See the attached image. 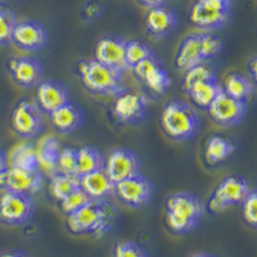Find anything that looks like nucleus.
<instances>
[{"label": "nucleus", "mask_w": 257, "mask_h": 257, "mask_svg": "<svg viewBox=\"0 0 257 257\" xmlns=\"http://www.w3.org/2000/svg\"><path fill=\"white\" fill-rule=\"evenodd\" d=\"M35 148L40 173H47L49 176L54 175L57 173V160L61 151L58 141L53 137H45Z\"/></svg>", "instance_id": "nucleus-23"}, {"label": "nucleus", "mask_w": 257, "mask_h": 257, "mask_svg": "<svg viewBox=\"0 0 257 257\" xmlns=\"http://www.w3.org/2000/svg\"><path fill=\"white\" fill-rule=\"evenodd\" d=\"M190 257H217L212 253H208V252H196V253H193Z\"/></svg>", "instance_id": "nucleus-44"}, {"label": "nucleus", "mask_w": 257, "mask_h": 257, "mask_svg": "<svg viewBox=\"0 0 257 257\" xmlns=\"http://www.w3.org/2000/svg\"><path fill=\"white\" fill-rule=\"evenodd\" d=\"M113 257H148L144 247L133 240H120L113 249Z\"/></svg>", "instance_id": "nucleus-36"}, {"label": "nucleus", "mask_w": 257, "mask_h": 257, "mask_svg": "<svg viewBox=\"0 0 257 257\" xmlns=\"http://www.w3.org/2000/svg\"><path fill=\"white\" fill-rule=\"evenodd\" d=\"M104 171L114 184L141 174V160L127 148H114L104 161Z\"/></svg>", "instance_id": "nucleus-12"}, {"label": "nucleus", "mask_w": 257, "mask_h": 257, "mask_svg": "<svg viewBox=\"0 0 257 257\" xmlns=\"http://www.w3.org/2000/svg\"><path fill=\"white\" fill-rule=\"evenodd\" d=\"M9 166L24 170H39L38 155L35 146L31 143H24L16 147L8 160Z\"/></svg>", "instance_id": "nucleus-28"}, {"label": "nucleus", "mask_w": 257, "mask_h": 257, "mask_svg": "<svg viewBox=\"0 0 257 257\" xmlns=\"http://www.w3.org/2000/svg\"><path fill=\"white\" fill-rule=\"evenodd\" d=\"M17 24V16L9 7L0 4V45L12 43L13 30Z\"/></svg>", "instance_id": "nucleus-32"}, {"label": "nucleus", "mask_w": 257, "mask_h": 257, "mask_svg": "<svg viewBox=\"0 0 257 257\" xmlns=\"http://www.w3.org/2000/svg\"><path fill=\"white\" fill-rule=\"evenodd\" d=\"M114 208L105 201H90L76 212L67 215V228L72 234H103L112 224Z\"/></svg>", "instance_id": "nucleus-4"}, {"label": "nucleus", "mask_w": 257, "mask_h": 257, "mask_svg": "<svg viewBox=\"0 0 257 257\" xmlns=\"http://www.w3.org/2000/svg\"><path fill=\"white\" fill-rule=\"evenodd\" d=\"M147 107L148 100L143 93L123 89L113 98L112 112L121 123L134 125L143 120L147 113Z\"/></svg>", "instance_id": "nucleus-9"}, {"label": "nucleus", "mask_w": 257, "mask_h": 257, "mask_svg": "<svg viewBox=\"0 0 257 257\" xmlns=\"http://www.w3.org/2000/svg\"><path fill=\"white\" fill-rule=\"evenodd\" d=\"M160 122L165 135L175 142L190 141L201 128L197 112L188 103L180 100H171L165 105Z\"/></svg>", "instance_id": "nucleus-3"}, {"label": "nucleus", "mask_w": 257, "mask_h": 257, "mask_svg": "<svg viewBox=\"0 0 257 257\" xmlns=\"http://www.w3.org/2000/svg\"><path fill=\"white\" fill-rule=\"evenodd\" d=\"M8 70L13 81L22 88H36L44 80V66L32 57H15L8 62Z\"/></svg>", "instance_id": "nucleus-14"}, {"label": "nucleus", "mask_w": 257, "mask_h": 257, "mask_svg": "<svg viewBox=\"0 0 257 257\" xmlns=\"http://www.w3.org/2000/svg\"><path fill=\"white\" fill-rule=\"evenodd\" d=\"M243 219L251 228H257V194L253 189L247 194L240 203Z\"/></svg>", "instance_id": "nucleus-37"}, {"label": "nucleus", "mask_w": 257, "mask_h": 257, "mask_svg": "<svg viewBox=\"0 0 257 257\" xmlns=\"http://www.w3.org/2000/svg\"><path fill=\"white\" fill-rule=\"evenodd\" d=\"M138 2L148 9V8H152V7L164 6V4H166L169 0H138Z\"/></svg>", "instance_id": "nucleus-40"}, {"label": "nucleus", "mask_w": 257, "mask_h": 257, "mask_svg": "<svg viewBox=\"0 0 257 257\" xmlns=\"http://www.w3.org/2000/svg\"><path fill=\"white\" fill-rule=\"evenodd\" d=\"M221 90L222 86L217 82V80H210V81L197 82L190 86L185 93L189 95L192 102L198 108L207 109Z\"/></svg>", "instance_id": "nucleus-25"}, {"label": "nucleus", "mask_w": 257, "mask_h": 257, "mask_svg": "<svg viewBox=\"0 0 257 257\" xmlns=\"http://www.w3.org/2000/svg\"><path fill=\"white\" fill-rule=\"evenodd\" d=\"M35 202L30 194L4 190L0 194V222L9 226H20L32 219Z\"/></svg>", "instance_id": "nucleus-6"}, {"label": "nucleus", "mask_w": 257, "mask_h": 257, "mask_svg": "<svg viewBox=\"0 0 257 257\" xmlns=\"http://www.w3.org/2000/svg\"><path fill=\"white\" fill-rule=\"evenodd\" d=\"M70 100L67 86L58 80H43L36 86V104L44 113L50 114Z\"/></svg>", "instance_id": "nucleus-17"}, {"label": "nucleus", "mask_w": 257, "mask_h": 257, "mask_svg": "<svg viewBox=\"0 0 257 257\" xmlns=\"http://www.w3.org/2000/svg\"><path fill=\"white\" fill-rule=\"evenodd\" d=\"M203 62L199 44V32H192L187 38L183 39L176 53L175 64L179 70H188Z\"/></svg>", "instance_id": "nucleus-22"}, {"label": "nucleus", "mask_w": 257, "mask_h": 257, "mask_svg": "<svg viewBox=\"0 0 257 257\" xmlns=\"http://www.w3.org/2000/svg\"><path fill=\"white\" fill-rule=\"evenodd\" d=\"M210 80L216 79V71L213 70L212 66L205 63V61L201 63L193 66L184 71V76H183V89L187 91L190 86H193L197 82L202 81H210Z\"/></svg>", "instance_id": "nucleus-30"}, {"label": "nucleus", "mask_w": 257, "mask_h": 257, "mask_svg": "<svg viewBox=\"0 0 257 257\" xmlns=\"http://www.w3.org/2000/svg\"><path fill=\"white\" fill-rule=\"evenodd\" d=\"M229 15L230 13L220 12V11L205 6L196 0L190 8L189 18L190 22L199 30L212 32L215 30L221 29L228 22Z\"/></svg>", "instance_id": "nucleus-21"}, {"label": "nucleus", "mask_w": 257, "mask_h": 257, "mask_svg": "<svg viewBox=\"0 0 257 257\" xmlns=\"http://www.w3.org/2000/svg\"><path fill=\"white\" fill-rule=\"evenodd\" d=\"M155 56L147 43L142 40H126L125 44V61L127 64V68L134 67L135 64L149 57Z\"/></svg>", "instance_id": "nucleus-31"}, {"label": "nucleus", "mask_w": 257, "mask_h": 257, "mask_svg": "<svg viewBox=\"0 0 257 257\" xmlns=\"http://www.w3.org/2000/svg\"><path fill=\"white\" fill-rule=\"evenodd\" d=\"M80 188L93 201H105L108 197L114 196V183L104 169L80 176Z\"/></svg>", "instance_id": "nucleus-20"}, {"label": "nucleus", "mask_w": 257, "mask_h": 257, "mask_svg": "<svg viewBox=\"0 0 257 257\" xmlns=\"http://www.w3.org/2000/svg\"><path fill=\"white\" fill-rule=\"evenodd\" d=\"M144 25L147 32L153 39H164L171 32L175 31L178 26V16L175 11L164 6H157L148 8L144 16Z\"/></svg>", "instance_id": "nucleus-18"}, {"label": "nucleus", "mask_w": 257, "mask_h": 257, "mask_svg": "<svg viewBox=\"0 0 257 257\" xmlns=\"http://www.w3.org/2000/svg\"><path fill=\"white\" fill-rule=\"evenodd\" d=\"M152 196V183L142 174L123 179L114 184V197L130 208H141L148 205Z\"/></svg>", "instance_id": "nucleus-8"}, {"label": "nucleus", "mask_w": 257, "mask_h": 257, "mask_svg": "<svg viewBox=\"0 0 257 257\" xmlns=\"http://www.w3.org/2000/svg\"><path fill=\"white\" fill-rule=\"evenodd\" d=\"M105 158L99 149L93 146H84L76 149V173L77 176L86 175L104 167Z\"/></svg>", "instance_id": "nucleus-26"}, {"label": "nucleus", "mask_w": 257, "mask_h": 257, "mask_svg": "<svg viewBox=\"0 0 257 257\" xmlns=\"http://www.w3.org/2000/svg\"><path fill=\"white\" fill-rule=\"evenodd\" d=\"M57 173L77 176L76 173V149L61 148L57 160Z\"/></svg>", "instance_id": "nucleus-35"}, {"label": "nucleus", "mask_w": 257, "mask_h": 257, "mask_svg": "<svg viewBox=\"0 0 257 257\" xmlns=\"http://www.w3.org/2000/svg\"><path fill=\"white\" fill-rule=\"evenodd\" d=\"M44 176L40 170H24L8 166L0 174V190L25 193L34 196L43 187Z\"/></svg>", "instance_id": "nucleus-11"}, {"label": "nucleus", "mask_w": 257, "mask_h": 257, "mask_svg": "<svg viewBox=\"0 0 257 257\" xmlns=\"http://www.w3.org/2000/svg\"><path fill=\"white\" fill-rule=\"evenodd\" d=\"M130 70L133 71L137 79L143 81L147 88L156 94L166 93L167 88L171 84L169 72L162 67V64L156 58V56L139 62Z\"/></svg>", "instance_id": "nucleus-15"}, {"label": "nucleus", "mask_w": 257, "mask_h": 257, "mask_svg": "<svg viewBox=\"0 0 257 257\" xmlns=\"http://www.w3.org/2000/svg\"><path fill=\"white\" fill-rule=\"evenodd\" d=\"M248 66H249V71H251L252 79H253V80H256V67H257V61H256V57H252V59H251V61H249Z\"/></svg>", "instance_id": "nucleus-43"}, {"label": "nucleus", "mask_w": 257, "mask_h": 257, "mask_svg": "<svg viewBox=\"0 0 257 257\" xmlns=\"http://www.w3.org/2000/svg\"><path fill=\"white\" fill-rule=\"evenodd\" d=\"M13 132L22 139H34L44 127L43 114L35 102L24 99L17 103L11 114Z\"/></svg>", "instance_id": "nucleus-7"}, {"label": "nucleus", "mask_w": 257, "mask_h": 257, "mask_svg": "<svg viewBox=\"0 0 257 257\" xmlns=\"http://www.w3.org/2000/svg\"><path fill=\"white\" fill-rule=\"evenodd\" d=\"M252 188L247 179L240 175H230L222 179L208 198L206 210L212 215L224 212L225 210L242 203Z\"/></svg>", "instance_id": "nucleus-5"}, {"label": "nucleus", "mask_w": 257, "mask_h": 257, "mask_svg": "<svg viewBox=\"0 0 257 257\" xmlns=\"http://www.w3.org/2000/svg\"><path fill=\"white\" fill-rule=\"evenodd\" d=\"M235 151V144L221 135L208 138L205 147V158L207 165L215 167L228 160Z\"/></svg>", "instance_id": "nucleus-24"}, {"label": "nucleus", "mask_w": 257, "mask_h": 257, "mask_svg": "<svg viewBox=\"0 0 257 257\" xmlns=\"http://www.w3.org/2000/svg\"><path fill=\"white\" fill-rule=\"evenodd\" d=\"M205 212V202L194 193L176 192L166 201L165 221L171 233L183 235L197 228Z\"/></svg>", "instance_id": "nucleus-1"}, {"label": "nucleus", "mask_w": 257, "mask_h": 257, "mask_svg": "<svg viewBox=\"0 0 257 257\" xmlns=\"http://www.w3.org/2000/svg\"><path fill=\"white\" fill-rule=\"evenodd\" d=\"M9 166V162H8V157H7V153L4 152L3 149L0 148V174L6 171Z\"/></svg>", "instance_id": "nucleus-41"}, {"label": "nucleus", "mask_w": 257, "mask_h": 257, "mask_svg": "<svg viewBox=\"0 0 257 257\" xmlns=\"http://www.w3.org/2000/svg\"><path fill=\"white\" fill-rule=\"evenodd\" d=\"M77 73L86 90L94 95L114 98L125 89L122 85L123 73L100 63L95 58L80 61Z\"/></svg>", "instance_id": "nucleus-2"}, {"label": "nucleus", "mask_w": 257, "mask_h": 257, "mask_svg": "<svg viewBox=\"0 0 257 257\" xmlns=\"http://www.w3.org/2000/svg\"><path fill=\"white\" fill-rule=\"evenodd\" d=\"M12 43L25 52H39L47 45L48 31L43 24L35 20L17 21L13 30Z\"/></svg>", "instance_id": "nucleus-13"}, {"label": "nucleus", "mask_w": 257, "mask_h": 257, "mask_svg": "<svg viewBox=\"0 0 257 257\" xmlns=\"http://www.w3.org/2000/svg\"><path fill=\"white\" fill-rule=\"evenodd\" d=\"M199 3L205 6L211 7V8L220 11L224 13H230L231 9V0H197Z\"/></svg>", "instance_id": "nucleus-38"}, {"label": "nucleus", "mask_w": 257, "mask_h": 257, "mask_svg": "<svg viewBox=\"0 0 257 257\" xmlns=\"http://www.w3.org/2000/svg\"><path fill=\"white\" fill-rule=\"evenodd\" d=\"M102 13V4L99 2H89L84 8V16L86 20L91 21V20H95L98 18Z\"/></svg>", "instance_id": "nucleus-39"}, {"label": "nucleus", "mask_w": 257, "mask_h": 257, "mask_svg": "<svg viewBox=\"0 0 257 257\" xmlns=\"http://www.w3.org/2000/svg\"><path fill=\"white\" fill-rule=\"evenodd\" d=\"M49 117L54 130H57L62 135L72 134L79 130L84 122V113L79 105L71 100L57 108L56 111H53Z\"/></svg>", "instance_id": "nucleus-19"}, {"label": "nucleus", "mask_w": 257, "mask_h": 257, "mask_svg": "<svg viewBox=\"0 0 257 257\" xmlns=\"http://www.w3.org/2000/svg\"><path fill=\"white\" fill-rule=\"evenodd\" d=\"M222 90L234 99L247 102L253 95L254 85L248 77L242 75V73L233 72L225 79Z\"/></svg>", "instance_id": "nucleus-27"}, {"label": "nucleus", "mask_w": 257, "mask_h": 257, "mask_svg": "<svg viewBox=\"0 0 257 257\" xmlns=\"http://www.w3.org/2000/svg\"><path fill=\"white\" fill-rule=\"evenodd\" d=\"M199 44L203 61L216 57L222 50V40L212 32H199Z\"/></svg>", "instance_id": "nucleus-33"}, {"label": "nucleus", "mask_w": 257, "mask_h": 257, "mask_svg": "<svg viewBox=\"0 0 257 257\" xmlns=\"http://www.w3.org/2000/svg\"><path fill=\"white\" fill-rule=\"evenodd\" d=\"M207 111L216 125L221 127H231L242 122L247 113V104L242 100L234 99L221 90L211 103Z\"/></svg>", "instance_id": "nucleus-10"}, {"label": "nucleus", "mask_w": 257, "mask_h": 257, "mask_svg": "<svg viewBox=\"0 0 257 257\" xmlns=\"http://www.w3.org/2000/svg\"><path fill=\"white\" fill-rule=\"evenodd\" d=\"M126 40L121 36L107 35L99 39L94 50V58L100 63L113 68V70L126 72L128 70L125 61Z\"/></svg>", "instance_id": "nucleus-16"}, {"label": "nucleus", "mask_w": 257, "mask_h": 257, "mask_svg": "<svg viewBox=\"0 0 257 257\" xmlns=\"http://www.w3.org/2000/svg\"><path fill=\"white\" fill-rule=\"evenodd\" d=\"M0 257H30L29 254L25 253L24 251H18V249H12V251L4 252Z\"/></svg>", "instance_id": "nucleus-42"}, {"label": "nucleus", "mask_w": 257, "mask_h": 257, "mask_svg": "<svg viewBox=\"0 0 257 257\" xmlns=\"http://www.w3.org/2000/svg\"><path fill=\"white\" fill-rule=\"evenodd\" d=\"M50 193L57 201H62L70 193L80 188V176L66 175V174L56 173L50 176Z\"/></svg>", "instance_id": "nucleus-29"}, {"label": "nucleus", "mask_w": 257, "mask_h": 257, "mask_svg": "<svg viewBox=\"0 0 257 257\" xmlns=\"http://www.w3.org/2000/svg\"><path fill=\"white\" fill-rule=\"evenodd\" d=\"M93 199L81 189V188H77L76 190H73L72 193H70L67 197H64L61 202V208L64 213H66V216L67 215H71V213L76 212L77 210L85 206L86 203H89Z\"/></svg>", "instance_id": "nucleus-34"}]
</instances>
